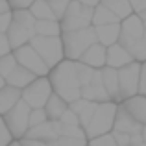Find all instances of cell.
I'll return each instance as SVG.
<instances>
[{"instance_id":"6da1fadb","label":"cell","mask_w":146,"mask_h":146,"mask_svg":"<svg viewBox=\"0 0 146 146\" xmlns=\"http://www.w3.org/2000/svg\"><path fill=\"white\" fill-rule=\"evenodd\" d=\"M48 80L52 85V91L59 94L61 98H65L67 102H72V100L82 96V83L78 80L72 59L65 57L56 67H52L48 72Z\"/></svg>"},{"instance_id":"7a4b0ae2","label":"cell","mask_w":146,"mask_h":146,"mask_svg":"<svg viewBox=\"0 0 146 146\" xmlns=\"http://www.w3.org/2000/svg\"><path fill=\"white\" fill-rule=\"evenodd\" d=\"M6 35L9 39L11 50L24 43H30V39L35 35V17L32 15V11L11 9V22H9Z\"/></svg>"},{"instance_id":"3957f363","label":"cell","mask_w":146,"mask_h":146,"mask_svg":"<svg viewBox=\"0 0 146 146\" xmlns=\"http://www.w3.org/2000/svg\"><path fill=\"white\" fill-rule=\"evenodd\" d=\"M61 41H63V50L67 59H80L83 52L91 46L93 43H96V32L94 26H85V28L78 30H68V32H61Z\"/></svg>"},{"instance_id":"277c9868","label":"cell","mask_w":146,"mask_h":146,"mask_svg":"<svg viewBox=\"0 0 146 146\" xmlns=\"http://www.w3.org/2000/svg\"><path fill=\"white\" fill-rule=\"evenodd\" d=\"M117 107H118V102H115V100L98 102V106H96V109H94L93 117H91L89 124L85 126L87 141L93 139V137H96V135H102V133H107V131L113 129Z\"/></svg>"},{"instance_id":"5b68a950","label":"cell","mask_w":146,"mask_h":146,"mask_svg":"<svg viewBox=\"0 0 146 146\" xmlns=\"http://www.w3.org/2000/svg\"><path fill=\"white\" fill-rule=\"evenodd\" d=\"M30 44L37 50L41 57L44 59V63L50 68L56 67L59 61L65 59V50H63V41L61 35H33L30 39Z\"/></svg>"},{"instance_id":"8992f818","label":"cell","mask_w":146,"mask_h":146,"mask_svg":"<svg viewBox=\"0 0 146 146\" xmlns=\"http://www.w3.org/2000/svg\"><path fill=\"white\" fill-rule=\"evenodd\" d=\"M93 9L94 7L85 6V4L78 2V0H70L65 9V13L61 15V32H68V30H78L85 28V26L93 24Z\"/></svg>"},{"instance_id":"52a82bcc","label":"cell","mask_w":146,"mask_h":146,"mask_svg":"<svg viewBox=\"0 0 146 146\" xmlns=\"http://www.w3.org/2000/svg\"><path fill=\"white\" fill-rule=\"evenodd\" d=\"M30 109H32V107L21 98L9 111H6V113L2 115L4 120H6L7 129H9V133L13 135L15 141H19L28 131V128H30Z\"/></svg>"},{"instance_id":"ba28073f","label":"cell","mask_w":146,"mask_h":146,"mask_svg":"<svg viewBox=\"0 0 146 146\" xmlns=\"http://www.w3.org/2000/svg\"><path fill=\"white\" fill-rule=\"evenodd\" d=\"M52 85H50L48 76H37L32 83L21 89V98L28 104L30 107H44L46 100L52 94Z\"/></svg>"},{"instance_id":"9c48e42d","label":"cell","mask_w":146,"mask_h":146,"mask_svg":"<svg viewBox=\"0 0 146 146\" xmlns=\"http://www.w3.org/2000/svg\"><path fill=\"white\" fill-rule=\"evenodd\" d=\"M139 78H141V61L137 59L118 68V96H120V102L139 93Z\"/></svg>"},{"instance_id":"30bf717a","label":"cell","mask_w":146,"mask_h":146,"mask_svg":"<svg viewBox=\"0 0 146 146\" xmlns=\"http://www.w3.org/2000/svg\"><path fill=\"white\" fill-rule=\"evenodd\" d=\"M13 54H15L17 63L22 65V67H26L28 70H32L35 76H48L50 67L44 63V59L37 54V50L30 43H24V44H21V46L13 48Z\"/></svg>"},{"instance_id":"8fae6325","label":"cell","mask_w":146,"mask_h":146,"mask_svg":"<svg viewBox=\"0 0 146 146\" xmlns=\"http://www.w3.org/2000/svg\"><path fill=\"white\" fill-rule=\"evenodd\" d=\"M144 35V21L139 17L137 11L128 15L126 19L120 21V35H118V43L129 48L135 41H139Z\"/></svg>"},{"instance_id":"7c38bea8","label":"cell","mask_w":146,"mask_h":146,"mask_svg":"<svg viewBox=\"0 0 146 146\" xmlns=\"http://www.w3.org/2000/svg\"><path fill=\"white\" fill-rule=\"evenodd\" d=\"M59 135H61V122L46 118L44 122H41V124H37V126H30L28 131L22 137L39 141L41 144H52Z\"/></svg>"},{"instance_id":"4fadbf2b","label":"cell","mask_w":146,"mask_h":146,"mask_svg":"<svg viewBox=\"0 0 146 146\" xmlns=\"http://www.w3.org/2000/svg\"><path fill=\"white\" fill-rule=\"evenodd\" d=\"M82 96L87 98V100H93V102H106V100H111L109 94H107L106 87H104V82H102V70L96 68L91 78L89 83L82 85Z\"/></svg>"},{"instance_id":"5bb4252c","label":"cell","mask_w":146,"mask_h":146,"mask_svg":"<svg viewBox=\"0 0 146 146\" xmlns=\"http://www.w3.org/2000/svg\"><path fill=\"white\" fill-rule=\"evenodd\" d=\"M143 124L137 122L135 118L129 115V111L124 107V104L118 102V107H117V115H115V122H113V129L115 131H124V133H139Z\"/></svg>"},{"instance_id":"9a60e30c","label":"cell","mask_w":146,"mask_h":146,"mask_svg":"<svg viewBox=\"0 0 146 146\" xmlns=\"http://www.w3.org/2000/svg\"><path fill=\"white\" fill-rule=\"evenodd\" d=\"M131 61H133L131 52H129L124 44H120L118 41L107 46V50H106V65L115 67V68H120V67H124V65L131 63Z\"/></svg>"},{"instance_id":"2e32d148","label":"cell","mask_w":146,"mask_h":146,"mask_svg":"<svg viewBox=\"0 0 146 146\" xmlns=\"http://www.w3.org/2000/svg\"><path fill=\"white\" fill-rule=\"evenodd\" d=\"M96 106H98V102L87 100V98H83V96H80V98L72 100V102H68V107H70V109L74 111L76 115H78L80 124H82L83 128L89 124V120H91V117H93V113H94V109H96Z\"/></svg>"},{"instance_id":"e0dca14e","label":"cell","mask_w":146,"mask_h":146,"mask_svg":"<svg viewBox=\"0 0 146 146\" xmlns=\"http://www.w3.org/2000/svg\"><path fill=\"white\" fill-rule=\"evenodd\" d=\"M122 104H124V107L129 111V115H131L137 122L146 124V94L137 93V94H133V96L122 100Z\"/></svg>"},{"instance_id":"ac0fdd59","label":"cell","mask_w":146,"mask_h":146,"mask_svg":"<svg viewBox=\"0 0 146 146\" xmlns=\"http://www.w3.org/2000/svg\"><path fill=\"white\" fill-rule=\"evenodd\" d=\"M106 50H107V46H104L102 43L96 41V43H93L82 56H80V61L91 65L93 68H102L104 65H106Z\"/></svg>"},{"instance_id":"d6986e66","label":"cell","mask_w":146,"mask_h":146,"mask_svg":"<svg viewBox=\"0 0 146 146\" xmlns=\"http://www.w3.org/2000/svg\"><path fill=\"white\" fill-rule=\"evenodd\" d=\"M100 70H102V82L109 98L115 100V102H120V96H118V68L104 65Z\"/></svg>"},{"instance_id":"ffe728a7","label":"cell","mask_w":146,"mask_h":146,"mask_svg":"<svg viewBox=\"0 0 146 146\" xmlns=\"http://www.w3.org/2000/svg\"><path fill=\"white\" fill-rule=\"evenodd\" d=\"M98 43H102L104 46L117 43L118 35H120V22H109V24H98L94 26Z\"/></svg>"},{"instance_id":"44dd1931","label":"cell","mask_w":146,"mask_h":146,"mask_svg":"<svg viewBox=\"0 0 146 146\" xmlns=\"http://www.w3.org/2000/svg\"><path fill=\"white\" fill-rule=\"evenodd\" d=\"M37 76L33 74L32 70H28L26 67H22V65H15L13 70L9 72V74L6 76V83H9V85L13 87H19V89H22V87H26L28 83H32L33 80H35Z\"/></svg>"},{"instance_id":"7402d4cb","label":"cell","mask_w":146,"mask_h":146,"mask_svg":"<svg viewBox=\"0 0 146 146\" xmlns=\"http://www.w3.org/2000/svg\"><path fill=\"white\" fill-rule=\"evenodd\" d=\"M19 100H21V89L6 83V85L0 89V115L9 111Z\"/></svg>"},{"instance_id":"603a6c76","label":"cell","mask_w":146,"mask_h":146,"mask_svg":"<svg viewBox=\"0 0 146 146\" xmlns=\"http://www.w3.org/2000/svg\"><path fill=\"white\" fill-rule=\"evenodd\" d=\"M68 107V102L65 98H61L59 94L52 93L50 98L44 104V111H46V117L52 118V120H59V117L63 115V111Z\"/></svg>"},{"instance_id":"cb8c5ba5","label":"cell","mask_w":146,"mask_h":146,"mask_svg":"<svg viewBox=\"0 0 146 146\" xmlns=\"http://www.w3.org/2000/svg\"><path fill=\"white\" fill-rule=\"evenodd\" d=\"M37 35H61V22L59 19H39L35 21Z\"/></svg>"},{"instance_id":"d4e9b609","label":"cell","mask_w":146,"mask_h":146,"mask_svg":"<svg viewBox=\"0 0 146 146\" xmlns=\"http://www.w3.org/2000/svg\"><path fill=\"white\" fill-rule=\"evenodd\" d=\"M109 22H120V19H118L109 7H106L102 2H100L98 6H94V9H93V26L109 24Z\"/></svg>"},{"instance_id":"484cf974","label":"cell","mask_w":146,"mask_h":146,"mask_svg":"<svg viewBox=\"0 0 146 146\" xmlns=\"http://www.w3.org/2000/svg\"><path fill=\"white\" fill-rule=\"evenodd\" d=\"M100 2H102L106 7H109L120 21L133 13V6L129 4V0H100Z\"/></svg>"},{"instance_id":"4316f807","label":"cell","mask_w":146,"mask_h":146,"mask_svg":"<svg viewBox=\"0 0 146 146\" xmlns=\"http://www.w3.org/2000/svg\"><path fill=\"white\" fill-rule=\"evenodd\" d=\"M28 9L32 11V15L35 17V21H39V19H57L48 0H33V4L28 7Z\"/></svg>"},{"instance_id":"83f0119b","label":"cell","mask_w":146,"mask_h":146,"mask_svg":"<svg viewBox=\"0 0 146 146\" xmlns=\"http://www.w3.org/2000/svg\"><path fill=\"white\" fill-rule=\"evenodd\" d=\"M74 68H76V74H78V80H80L82 85L89 83L91 78H93V74H94V70H96V68H93L91 65L83 63V61H80V59L74 61Z\"/></svg>"},{"instance_id":"f1b7e54d","label":"cell","mask_w":146,"mask_h":146,"mask_svg":"<svg viewBox=\"0 0 146 146\" xmlns=\"http://www.w3.org/2000/svg\"><path fill=\"white\" fill-rule=\"evenodd\" d=\"M15 65H17V59H15L13 50H11V52H7V54H4V56H0V74L6 78V76L13 70Z\"/></svg>"},{"instance_id":"f546056e","label":"cell","mask_w":146,"mask_h":146,"mask_svg":"<svg viewBox=\"0 0 146 146\" xmlns=\"http://www.w3.org/2000/svg\"><path fill=\"white\" fill-rule=\"evenodd\" d=\"M128 50L131 52L133 59L141 61V63H143V61H146V39H144V37H141L139 41H135V43H133Z\"/></svg>"},{"instance_id":"4dcf8cb0","label":"cell","mask_w":146,"mask_h":146,"mask_svg":"<svg viewBox=\"0 0 146 146\" xmlns=\"http://www.w3.org/2000/svg\"><path fill=\"white\" fill-rule=\"evenodd\" d=\"M89 144H98V146H117L115 143V137H113V131H107V133H102V135H96L93 139L87 141Z\"/></svg>"},{"instance_id":"1f68e13d","label":"cell","mask_w":146,"mask_h":146,"mask_svg":"<svg viewBox=\"0 0 146 146\" xmlns=\"http://www.w3.org/2000/svg\"><path fill=\"white\" fill-rule=\"evenodd\" d=\"M46 111H44V107H32L30 109V126H37L41 124V122L46 120Z\"/></svg>"},{"instance_id":"d6a6232c","label":"cell","mask_w":146,"mask_h":146,"mask_svg":"<svg viewBox=\"0 0 146 146\" xmlns=\"http://www.w3.org/2000/svg\"><path fill=\"white\" fill-rule=\"evenodd\" d=\"M11 143H15V139H13V135L9 133V129H7L4 117L0 115V146H7Z\"/></svg>"},{"instance_id":"836d02e7","label":"cell","mask_w":146,"mask_h":146,"mask_svg":"<svg viewBox=\"0 0 146 146\" xmlns=\"http://www.w3.org/2000/svg\"><path fill=\"white\" fill-rule=\"evenodd\" d=\"M59 122L63 126H68V124H80V118H78V115L74 113V111L70 109V107H67V109L63 111V115L59 117Z\"/></svg>"},{"instance_id":"e575fe53","label":"cell","mask_w":146,"mask_h":146,"mask_svg":"<svg viewBox=\"0 0 146 146\" xmlns=\"http://www.w3.org/2000/svg\"><path fill=\"white\" fill-rule=\"evenodd\" d=\"M48 2H50V6H52L56 17L61 19V15L65 13V9H67V6H68V2H70V0H48Z\"/></svg>"},{"instance_id":"d590c367","label":"cell","mask_w":146,"mask_h":146,"mask_svg":"<svg viewBox=\"0 0 146 146\" xmlns=\"http://www.w3.org/2000/svg\"><path fill=\"white\" fill-rule=\"evenodd\" d=\"M111 131H113V137H115V143H117V146H128L129 144V133L115 131V129H111Z\"/></svg>"},{"instance_id":"8d00e7d4","label":"cell","mask_w":146,"mask_h":146,"mask_svg":"<svg viewBox=\"0 0 146 146\" xmlns=\"http://www.w3.org/2000/svg\"><path fill=\"white\" fill-rule=\"evenodd\" d=\"M9 22H11V9L6 11V13H0V33H6L7 32Z\"/></svg>"},{"instance_id":"74e56055","label":"cell","mask_w":146,"mask_h":146,"mask_svg":"<svg viewBox=\"0 0 146 146\" xmlns=\"http://www.w3.org/2000/svg\"><path fill=\"white\" fill-rule=\"evenodd\" d=\"M11 9H28L33 4V0H7Z\"/></svg>"},{"instance_id":"f35d334b","label":"cell","mask_w":146,"mask_h":146,"mask_svg":"<svg viewBox=\"0 0 146 146\" xmlns=\"http://www.w3.org/2000/svg\"><path fill=\"white\" fill-rule=\"evenodd\" d=\"M139 93L146 94V61L141 63V78H139Z\"/></svg>"},{"instance_id":"ab89813d","label":"cell","mask_w":146,"mask_h":146,"mask_svg":"<svg viewBox=\"0 0 146 146\" xmlns=\"http://www.w3.org/2000/svg\"><path fill=\"white\" fill-rule=\"evenodd\" d=\"M11 52V44H9V39H7L6 33H0V56Z\"/></svg>"},{"instance_id":"60d3db41","label":"cell","mask_w":146,"mask_h":146,"mask_svg":"<svg viewBox=\"0 0 146 146\" xmlns=\"http://www.w3.org/2000/svg\"><path fill=\"white\" fill-rule=\"evenodd\" d=\"M9 2L7 0H0V13H6V11H9Z\"/></svg>"},{"instance_id":"b9f144b4","label":"cell","mask_w":146,"mask_h":146,"mask_svg":"<svg viewBox=\"0 0 146 146\" xmlns=\"http://www.w3.org/2000/svg\"><path fill=\"white\" fill-rule=\"evenodd\" d=\"M78 2L85 4V6H91V7H94V6H98V4H100V0H78Z\"/></svg>"},{"instance_id":"7bdbcfd3","label":"cell","mask_w":146,"mask_h":146,"mask_svg":"<svg viewBox=\"0 0 146 146\" xmlns=\"http://www.w3.org/2000/svg\"><path fill=\"white\" fill-rule=\"evenodd\" d=\"M141 2H143V0H129V4L133 6V11H139V7H141Z\"/></svg>"},{"instance_id":"ee69618b","label":"cell","mask_w":146,"mask_h":146,"mask_svg":"<svg viewBox=\"0 0 146 146\" xmlns=\"http://www.w3.org/2000/svg\"><path fill=\"white\" fill-rule=\"evenodd\" d=\"M137 13H139V17L146 22V7H144V9H141V11H137Z\"/></svg>"},{"instance_id":"f6af8a7d","label":"cell","mask_w":146,"mask_h":146,"mask_svg":"<svg viewBox=\"0 0 146 146\" xmlns=\"http://www.w3.org/2000/svg\"><path fill=\"white\" fill-rule=\"evenodd\" d=\"M141 135H143V139L146 143V124H143V128H141Z\"/></svg>"},{"instance_id":"bcb514c9","label":"cell","mask_w":146,"mask_h":146,"mask_svg":"<svg viewBox=\"0 0 146 146\" xmlns=\"http://www.w3.org/2000/svg\"><path fill=\"white\" fill-rule=\"evenodd\" d=\"M4 85H6V78H4V76L2 74H0V89H2V87Z\"/></svg>"},{"instance_id":"7dc6e473","label":"cell","mask_w":146,"mask_h":146,"mask_svg":"<svg viewBox=\"0 0 146 146\" xmlns=\"http://www.w3.org/2000/svg\"><path fill=\"white\" fill-rule=\"evenodd\" d=\"M144 7H146V0H143V2H141V7H139V11H141V9H144Z\"/></svg>"},{"instance_id":"c3c4849f","label":"cell","mask_w":146,"mask_h":146,"mask_svg":"<svg viewBox=\"0 0 146 146\" xmlns=\"http://www.w3.org/2000/svg\"><path fill=\"white\" fill-rule=\"evenodd\" d=\"M143 37L146 39V22H144V35H143Z\"/></svg>"}]
</instances>
